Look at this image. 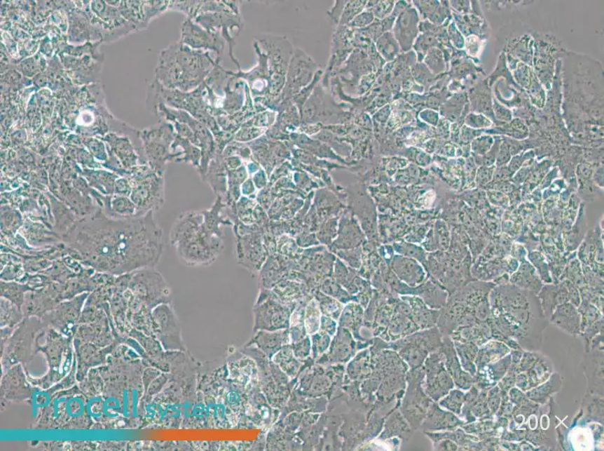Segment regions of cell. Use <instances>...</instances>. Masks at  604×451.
Segmentation results:
<instances>
[{
    "mask_svg": "<svg viewBox=\"0 0 604 451\" xmlns=\"http://www.w3.org/2000/svg\"><path fill=\"white\" fill-rule=\"evenodd\" d=\"M64 241L86 265L113 275L154 268L164 249L153 212L116 218L97 211L72 226Z\"/></svg>",
    "mask_w": 604,
    "mask_h": 451,
    "instance_id": "cell-1",
    "label": "cell"
},
{
    "mask_svg": "<svg viewBox=\"0 0 604 451\" xmlns=\"http://www.w3.org/2000/svg\"><path fill=\"white\" fill-rule=\"evenodd\" d=\"M425 372L423 367L412 370L408 375L409 389L404 398L401 413L413 429L421 426L433 403L430 397L423 393L422 384Z\"/></svg>",
    "mask_w": 604,
    "mask_h": 451,
    "instance_id": "cell-2",
    "label": "cell"
},
{
    "mask_svg": "<svg viewBox=\"0 0 604 451\" xmlns=\"http://www.w3.org/2000/svg\"><path fill=\"white\" fill-rule=\"evenodd\" d=\"M426 382L424 391L435 402L448 394L454 384L452 377L445 367V356L441 351L430 354L425 360Z\"/></svg>",
    "mask_w": 604,
    "mask_h": 451,
    "instance_id": "cell-3",
    "label": "cell"
},
{
    "mask_svg": "<svg viewBox=\"0 0 604 451\" xmlns=\"http://www.w3.org/2000/svg\"><path fill=\"white\" fill-rule=\"evenodd\" d=\"M130 198L138 209L139 216L158 210L164 203L163 177L151 175L132 187Z\"/></svg>",
    "mask_w": 604,
    "mask_h": 451,
    "instance_id": "cell-4",
    "label": "cell"
},
{
    "mask_svg": "<svg viewBox=\"0 0 604 451\" xmlns=\"http://www.w3.org/2000/svg\"><path fill=\"white\" fill-rule=\"evenodd\" d=\"M315 69V62L303 51L297 50L290 62L286 86L282 93L283 100L296 95L302 88L308 85L313 77Z\"/></svg>",
    "mask_w": 604,
    "mask_h": 451,
    "instance_id": "cell-5",
    "label": "cell"
},
{
    "mask_svg": "<svg viewBox=\"0 0 604 451\" xmlns=\"http://www.w3.org/2000/svg\"><path fill=\"white\" fill-rule=\"evenodd\" d=\"M182 44L193 48H206L215 51L220 55L224 50V41L220 34L206 32L200 27L195 25L189 18L182 26Z\"/></svg>",
    "mask_w": 604,
    "mask_h": 451,
    "instance_id": "cell-6",
    "label": "cell"
},
{
    "mask_svg": "<svg viewBox=\"0 0 604 451\" xmlns=\"http://www.w3.org/2000/svg\"><path fill=\"white\" fill-rule=\"evenodd\" d=\"M440 350L445 356L446 369L456 386L463 390L469 389L475 381L470 374L462 370L453 342L449 337L444 338Z\"/></svg>",
    "mask_w": 604,
    "mask_h": 451,
    "instance_id": "cell-7",
    "label": "cell"
},
{
    "mask_svg": "<svg viewBox=\"0 0 604 451\" xmlns=\"http://www.w3.org/2000/svg\"><path fill=\"white\" fill-rule=\"evenodd\" d=\"M463 424L461 419L457 418L453 412L442 411L439 405L432 403L421 427L425 431H439V430H452Z\"/></svg>",
    "mask_w": 604,
    "mask_h": 451,
    "instance_id": "cell-8",
    "label": "cell"
},
{
    "mask_svg": "<svg viewBox=\"0 0 604 451\" xmlns=\"http://www.w3.org/2000/svg\"><path fill=\"white\" fill-rule=\"evenodd\" d=\"M551 322L572 335L579 334V314L570 303L561 304L551 316Z\"/></svg>",
    "mask_w": 604,
    "mask_h": 451,
    "instance_id": "cell-9",
    "label": "cell"
},
{
    "mask_svg": "<svg viewBox=\"0 0 604 451\" xmlns=\"http://www.w3.org/2000/svg\"><path fill=\"white\" fill-rule=\"evenodd\" d=\"M109 217L116 218H131L139 217L137 207L127 196L114 195L109 198Z\"/></svg>",
    "mask_w": 604,
    "mask_h": 451,
    "instance_id": "cell-10",
    "label": "cell"
},
{
    "mask_svg": "<svg viewBox=\"0 0 604 451\" xmlns=\"http://www.w3.org/2000/svg\"><path fill=\"white\" fill-rule=\"evenodd\" d=\"M457 353L460 356L462 364L467 371H469L472 375L476 372L474 361L476 358L477 347L473 342H460L455 341Z\"/></svg>",
    "mask_w": 604,
    "mask_h": 451,
    "instance_id": "cell-11",
    "label": "cell"
},
{
    "mask_svg": "<svg viewBox=\"0 0 604 451\" xmlns=\"http://www.w3.org/2000/svg\"><path fill=\"white\" fill-rule=\"evenodd\" d=\"M385 427H386V429H385V431L380 436V438L383 439H386L394 436H407L411 433V429L408 426V424L405 423L404 417L398 412H395L392 415Z\"/></svg>",
    "mask_w": 604,
    "mask_h": 451,
    "instance_id": "cell-12",
    "label": "cell"
},
{
    "mask_svg": "<svg viewBox=\"0 0 604 451\" xmlns=\"http://www.w3.org/2000/svg\"><path fill=\"white\" fill-rule=\"evenodd\" d=\"M465 402V396L460 391H451L446 398L440 402V405L456 415L461 414L462 405Z\"/></svg>",
    "mask_w": 604,
    "mask_h": 451,
    "instance_id": "cell-13",
    "label": "cell"
},
{
    "mask_svg": "<svg viewBox=\"0 0 604 451\" xmlns=\"http://www.w3.org/2000/svg\"><path fill=\"white\" fill-rule=\"evenodd\" d=\"M501 392H500L499 388L495 386L493 389L489 393L488 396V405L490 410L492 411V414L496 413L500 403H501Z\"/></svg>",
    "mask_w": 604,
    "mask_h": 451,
    "instance_id": "cell-14",
    "label": "cell"
},
{
    "mask_svg": "<svg viewBox=\"0 0 604 451\" xmlns=\"http://www.w3.org/2000/svg\"><path fill=\"white\" fill-rule=\"evenodd\" d=\"M116 194L118 195L127 196L131 194L132 187H131V184L125 180H119L116 183Z\"/></svg>",
    "mask_w": 604,
    "mask_h": 451,
    "instance_id": "cell-15",
    "label": "cell"
},
{
    "mask_svg": "<svg viewBox=\"0 0 604 451\" xmlns=\"http://www.w3.org/2000/svg\"><path fill=\"white\" fill-rule=\"evenodd\" d=\"M437 445L435 446L436 450H458V446L452 442L451 439L444 438L441 443L437 442L435 443Z\"/></svg>",
    "mask_w": 604,
    "mask_h": 451,
    "instance_id": "cell-16",
    "label": "cell"
},
{
    "mask_svg": "<svg viewBox=\"0 0 604 451\" xmlns=\"http://www.w3.org/2000/svg\"><path fill=\"white\" fill-rule=\"evenodd\" d=\"M336 324L335 322L327 321V322H322V330H326L329 335H334L336 331Z\"/></svg>",
    "mask_w": 604,
    "mask_h": 451,
    "instance_id": "cell-17",
    "label": "cell"
},
{
    "mask_svg": "<svg viewBox=\"0 0 604 451\" xmlns=\"http://www.w3.org/2000/svg\"><path fill=\"white\" fill-rule=\"evenodd\" d=\"M570 290H571V292H570V295H572V292H574V293H576V292H577V290H575V288H574V289H571ZM574 297H575V298H574V302H574V303H575V305L576 307H579V297H576V296H574Z\"/></svg>",
    "mask_w": 604,
    "mask_h": 451,
    "instance_id": "cell-18",
    "label": "cell"
}]
</instances>
